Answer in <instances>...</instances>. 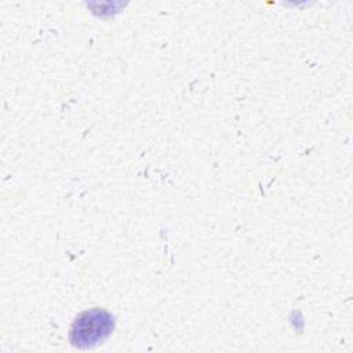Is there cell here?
Instances as JSON below:
<instances>
[{
  "label": "cell",
  "mask_w": 353,
  "mask_h": 353,
  "mask_svg": "<svg viewBox=\"0 0 353 353\" xmlns=\"http://www.w3.org/2000/svg\"><path fill=\"white\" fill-rule=\"evenodd\" d=\"M114 317L102 307H92L76 316L69 328V342L77 349L103 343L114 330Z\"/></svg>",
  "instance_id": "cell-1"
}]
</instances>
